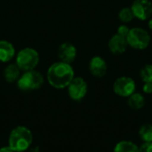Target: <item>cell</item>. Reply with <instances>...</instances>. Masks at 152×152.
Segmentation results:
<instances>
[{
	"label": "cell",
	"mask_w": 152,
	"mask_h": 152,
	"mask_svg": "<svg viewBox=\"0 0 152 152\" xmlns=\"http://www.w3.org/2000/svg\"><path fill=\"white\" fill-rule=\"evenodd\" d=\"M74 77L75 73L71 65L62 61L52 64L47 70V80L49 84L57 89L68 87Z\"/></svg>",
	"instance_id": "6da1fadb"
},
{
	"label": "cell",
	"mask_w": 152,
	"mask_h": 152,
	"mask_svg": "<svg viewBox=\"0 0 152 152\" xmlns=\"http://www.w3.org/2000/svg\"><path fill=\"white\" fill-rule=\"evenodd\" d=\"M33 141L30 130L25 126H17L10 134L9 147L14 152H23L27 151Z\"/></svg>",
	"instance_id": "7a4b0ae2"
},
{
	"label": "cell",
	"mask_w": 152,
	"mask_h": 152,
	"mask_svg": "<svg viewBox=\"0 0 152 152\" xmlns=\"http://www.w3.org/2000/svg\"><path fill=\"white\" fill-rule=\"evenodd\" d=\"M39 62L38 53L30 47L20 50L16 56V65L20 70L28 71L34 69Z\"/></svg>",
	"instance_id": "3957f363"
},
{
	"label": "cell",
	"mask_w": 152,
	"mask_h": 152,
	"mask_svg": "<svg viewBox=\"0 0 152 152\" xmlns=\"http://www.w3.org/2000/svg\"><path fill=\"white\" fill-rule=\"evenodd\" d=\"M126 41L128 46L136 50H144L151 43V36L146 29L135 27L130 28L126 37Z\"/></svg>",
	"instance_id": "277c9868"
},
{
	"label": "cell",
	"mask_w": 152,
	"mask_h": 152,
	"mask_svg": "<svg viewBox=\"0 0 152 152\" xmlns=\"http://www.w3.org/2000/svg\"><path fill=\"white\" fill-rule=\"evenodd\" d=\"M44 84L42 74L35 69L25 71L18 79V87L21 91H32L38 89Z\"/></svg>",
	"instance_id": "5b68a950"
},
{
	"label": "cell",
	"mask_w": 152,
	"mask_h": 152,
	"mask_svg": "<svg viewBox=\"0 0 152 152\" xmlns=\"http://www.w3.org/2000/svg\"><path fill=\"white\" fill-rule=\"evenodd\" d=\"M136 88L135 82L129 77H120L117 78L113 85L114 93L121 97H129Z\"/></svg>",
	"instance_id": "8992f818"
},
{
	"label": "cell",
	"mask_w": 152,
	"mask_h": 152,
	"mask_svg": "<svg viewBox=\"0 0 152 152\" xmlns=\"http://www.w3.org/2000/svg\"><path fill=\"white\" fill-rule=\"evenodd\" d=\"M69 97L74 101H81L86 95L87 84L82 77H74L68 86Z\"/></svg>",
	"instance_id": "52a82bcc"
},
{
	"label": "cell",
	"mask_w": 152,
	"mask_h": 152,
	"mask_svg": "<svg viewBox=\"0 0 152 152\" xmlns=\"http://www.w3.org/2000/svg\"><path fill=\"white\" fill-rule=\"evenodd\" d=\"M134 18L141 20H149L152 15V3L150 0H134L131 6Z\"/></svg>",
	"instance_id": "ba28073f"
},
{
	"label": "cell",
	"mask_w": 152,
	"mask_h": 152,
	"mask_svg": "<svg viewBox=\"0 0 152 152\" xmlns=\"http://www.w3.org/2000/svg\"><path fill=\"white\" fill-rule=\"evenodd\" d=\"M58 57L61 61L70 64L77 57V49L71 43H63L58 49Z\"/></svg>",
	"instance_id": "9c48e42d"
},
{
	"label": "cell",
	"mask_w": 152,
	"mask_h": 152,
	"mask_svg": "<svg viewBox=\"0 0 152 152\" xmlns=\"http://www.w3.org/2000/svg\"><path fill=\"white\" fill-rule=\"evenodd\" d=\"M108 69L106 61L101 56H94L89 62V70L96 77H102L106 75Z\"/></svg>",
	"instance_id": "30bf717a"
},
{
	"label": "cell",
	"mask_w": 152,
	"mask_h": 152,
	"mask_svg": "<svg viewBox=\"0 0 152 152\" xmlns=\"http://www.w3.org/2000/svg\"><path fill=\"white\" fill-rule=\"evenodd\" d=\"M108 46H109L110 51L112 53L122 54V53H126V51L128 47V44H127L126 37H124L118 34H115L109 40Z\"/></svg>",
	"instance_id": "8fae6325"
},
{
	"label": "cell",
	"mask_w": 152,
	"mask_h": 152,
	"mask_svg": "<svg viewBox=\"0 0 152 152\" xmlns=\"http://www.w3.org/2000/svg\"><path fill=\"white\" fill-rule=\"evenodd\" d=\"M15 55V49L12 43L0 40V61L7 62L11 61Z\"/></svg>",
	"instance_id": "7c38bea8"
},
{
	"label": "cell",
	"mask_w": 152,
	"mask_h": 152,
	"mask_svg": "<svg viewBox=\"0 0 152 152\" xmlns=\"http://www.w3.org/2000/svg\"><path fill=\"white\" fill-rule=\"evenodd\" d=\"M20 69H19V67L16 64H10L4 69V77L9 83L18 81L19 77H20Z\"/></svg>",
	"instance_id": "4fadbf2b"
},
{
	"label": "cell",
	"mask_w": 152,
	"mask_h": 152,
	"mask_svg": "<svg viewBox=\"0 0 152 152\" xmlns=\"http://www.w3.org/2000/svg\"><path fill=\"white\" fill-rule=\"evenodd\" d=\"M128 106L134 110H139L143 108L145 104V98L142 94L134 93L128 97Z\"/></svg>",
	"instance_id": "5bb4252c"
},
{
	"label": "cell",
	"mask_w": 152,
	"mask_h": 152,
	"mask_svg": "<svg viewBox=\"0 0 152 152\" xmlns=\"http://www.w3.org/2000/svg\"><path fill=\"white\" fill-rule=\"evenodd\" d=\"M114 152H139V148L132 142L122 141L115 146Z\"/></svg>",
	"instance_id": "9a60e30c"
},
{
	"label": "cell",
	"mask_w": 152,
	"mask_h": 152,
	"mask_svg": "<svg viewBox=\"0 0 152 152\" xmlns=\"http://www.w3.org/2000/svg\"><path fill=\"white\" fill-rule=\"evenodd\" d=\"M139 135L144 142H152V125H142L139 130Z\"/></svg>",
	"instance_id": "2e32d148"
},
{
	"label": "cell",
	"mask_w": 152,
	"mask_h": 152,
	"mask_svg": "<svg viewBox=\"0 0 152 152\" xmlns=\"http://www.w3.org/2000/svg\"><path fill=\"white\" fill-rule=\"evenodd\" d=\"M118 19L121 22H123L124 24H126V23H129L130 21H132L134 18V15L132 12V9L131 7H124L122 8L118 14Z\"/></svg>",
	"instance_id": "e0dca14e"
},
{
	"label": "cell",
	"mask_w": 152,
	"mask_h": 152,
	"mask_svg": "<svg viewBox=\"0 0 152 152\" xmlns=\"http://www.w3.org/2000/svg\"><path fill=\"white\" fill-rule=\"evenodd\" d=\"M140 77L144 83H152V65L146 64L140 70Z\"/></svg>",
	"instance_id": "ac0fdd59"
},
{
	"label": "cell",
	"mask_w": 152,
	"mask_h": 152,
	"mask_svg": "<svg viewBox=\"0 0 152 152\" xmlns=\"http://www.w3.org/2000/svg\"><path fill=\"white\" fill-rule=\"evenodd\" d=\"M129 31H130V28L127 25H126V24H122V25H120L118 28L117 34H118V35H120V36H122V37H124L126 38Z\"/></svg>",
	"instance_id": "d6986e66"
},
{
	"label": "cell",
	"mask_w": 152,
	"mask_h": 152,
	"mask_svg": "<svg viewBox=\"0 0 152 152\" xmlns=\"http://www.w3.org/2000/svg\"><path fill=\"white\" fill-rule=\"evenodd\" d=\"M139 152H152V142H144L139 148Z\"/></svg>",
	"instance_id": "ffe728a7"
},
{
	"label": "cell",
	"mask_w": 152,
	"mask_h": 152,
	"mask_svg": "<svg viewBox=\"0 0 152 152\" xmlns=\"http://www.w3.org/2000/svg\"><path fill=\"white\" fill-rule=\"evenodd\" d=\"M142 90L145 94H152V83H144Z\"/></svg>",
	"instance_id": "44dd1931"
},
{
	"label": "cell",
	"mask_w": 152,
	"mask_h": 152,
	"mask_svg": "<svg viewBox=\"0 0 152 152\" xmlns=\"http://www.w3.org/2000/svg\"><path fill=\"white\" fill-rule=\"evenodd\" d=\"M0 152H14L9 146L8 147H3L0 149Z\"/></svg>",
	"instance_id": "7402d4cb"
},
{
	"label": "cell",
	"mask_w": 152,
	"mask_h": 152,
	"mask_svg": "<svg viewBox=\"0 0 152 152\" xmlns=\"http://www.w3.org/2000/svg\"><path fill=\"white\" fill-rule=\"evenodd\" d=\"M148 27H149V28L152 30V19H150L149 20V22H148Z\"/></svg>",
	"instance_id": "603a6c76"
}]
</instances>
